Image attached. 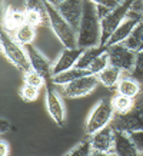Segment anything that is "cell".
I'll return each instance as SVG.
<instances>
[{"label":"cell","mask_w":143,"mask_h":156,"mask_svg":"<svg viewBox=\"0 0 143 156\" xmlns=\"http://www.w3.org/2000/svg\"><path fill=\"white\" fill-rule=\"evenodd\" d=\"M77 46L83 49L102 46V20L97 16L96 5L85 0L83 17L77 30Z\"/></svg>","instance_id":"cell-1"},{"label":"cell","mask_w":143,"mask_h":156,"mask_svg":"<svg viewBox=\"0 0 143 156\" xmlns=\"http://www.w3.org/2000/svg\"><path fill=\"white\" fill-rule=\"evenodd\" d=\"M46 12L49 16L50 29L53 30L54 36L59 39V42L63 44V48H77V32L60 14L57 7L46 2Z\"/></svg>","instance_id":"cell-2"},{"label":"cell","mask_w":143,"mask_h":156,"mask_svg":"<svg viewBox=\"0 0 143 156\" xmlns=\"http://www.w3.org/2000/svg\"><path fill=\"white\" fill-rule=\"evenodd\" d=\"M0 44H2V53H3V56H5L16 69H19V70L23 72V73H26V72H29L32 69L27 52H26V48H24L23 44H20V43L10 33H7L6 30H2Z\"/></svg>","instance_id":"cell-3"},{"label":"cell","mask_w":143,"mask_h":156,"mask_svg":"<svg viewBox=\"0 0 143 156\" xmlns=\"http://www.w3.org/2000/svg\"><path fill=\"white\" fill-rule=\"evenodd\" d=\"M113 105H112V98H102V99L95 105L93 110L90 112L89 118L86 120V135L90 136L97 130L103 129L105 126H109L112 120L114 119Z\"/></svg>","instance_id":"cell-4"},{"label":"cell","mask_w":143,"mask_h":156,"mask_svg":"<svg viewBox=\"0 0 143 156\" xmlns=\"http://www.w3.org/2000/svg\"><path fill=\"white\" fill-rule=\"evenodd\" d=\"M134 2L136 0H126L123 3H120L116 7H113V10L106 16L105 19H102V46L107 44L110 36L117 29V26L127 17V14L133 7Z\"/></svg>","instance_id":"cell-5"},{"label":"cell","mask_w":143,"mask_h":156,"mask_svg":"<svg viewBox=\"0 0 143 156\" xmlns=\"http://www.w3.org/2000/svg\"><path fill=\"white\" fill-rule=\"evenodd\" d=\"M116 130L132 133L143 129V99L136 102L133 109L124 115H116L110 123Z\"/></svg>","instance_id":"cell-6"},{"label":"cell","mask_w":143,"mask_h":156,"mask_svg":"<svg viewBox=\"0 0 143 156\" xmlns=\"http://www.w3.org/2000/svg\"><path fill=\"white\" fill-rule=\"evenodd\" d=\"M99 83H100V80H99V77H97V75H92L90 73V75L82 76V77L76 79V80L62 86V96L70 98V99L83 98V96L90 95Z\"/></svg>","instance_id":"cell-7"},{"label":"cell","mask_w":143,"mask_h":156,"mask_svg":"<svg viewBox=\"0 0 143 156\" xmlns=\"http://www.w3.org/2000/svg\"><path fill=\"white\" fill-rule=\"evenodd\" d=\"M110 65L117 66L126 73H132L136 62V52L124 46L123 43H116L107 46Z\"/></svg>","instance_id":"cell-8"},{"label":"cell","mask_w":143,"mask_h":156,"mask_svg":"<svg viewBox=\"0 0 143 156\" xmlns=\"http://www.w3.org/2000/svg\"><path fill=\"white\" fill-rule=\"evenodd\" d=\"M114 132V128L109 125L90 135V142L93 147L92 155H113Z\"/></svg>","instance_id":"cell-9"},{"label":"cell","mask_w":143,"mask_h":156,"mask_svg":"<svg viewBox=\"0 0 143 156\" xmlns=\"http://www.w3.org/2000/svg\"><path fill=\"white\" fill-rule=\"evenodd\" d=\"M46 108L53 122L57 126H63L66 122V112H65L62 98L52 86V82L46 83Z\"/></svg>","instance_id":"cell-10"},{"label":"cell","mask_w":143,"mask_h":156,"mask_svg":"<svg viewBox=\"0 0 143 156\" xmlns=\"http://www.w3.org/2000/svg\"><path fill=\"white\" fill-rule=\"evenodd\" d=\"M143 20V16L140 12L138 10H130L127 14V17L122 22V23L117 26V29L113 32V34L110 36L109 42L106 46H110V44H116V43H123L126 39L130 36V33L133 32V29L138 26L139 22Z\"/></svg>","instance_id":"cell-11"},{"label":"cell","mask_w":143,"mask_h":156,"mask_svg":"<svg viewBox=\"0 0 143 156\" xmlns=\"http://www.w3.org/2000/svg\"><path fill=\"white\" fill-rule=\"evenodd\" d=\"M85 49L83 48H65L60 52L57 60L52 65V76L59 75L65 70H69L72 67H75L77 65V62L83 55Z\"/></svg>","instance_id":"cell-12"},{"label":"cell","mask_w":143,"mask_h":156,"mask_svg":"<svg viewBox=\"0 0 143 156\" xmlns=\"http://www.w3.org/2000/svg\"><path fill=\"white\" fill-rule=\"evenodd\" d=\"M83 7H85V0H66L60 6H57V10L77 32L83 17Z\"/></svg>","instance_id":"cell-13"},{"label":"cell","mask_w":143,"mask_h":156,"mask_svg":"<svg viewBox=\"0 0 143 156\" xmlns=\"http://www.w3.org/2000/svg\"><path fill=\"white\" fill-rule=\"evenodd\" d=\"M116 130V129H114ZM113 155L116 156H138L140 155L139 149L134 145L130 133L123 130L114 132V143H113Z\"/></svg>","instance_id":"cell-14"},{"label":"cell","mask_w":143,"mask_h":156,"mask_svg":"<svg viewBox=\"0 0 143 156\" xmlns=\"http://www.w3.org/2000/svg\"><path fill=\"white\" fill-rule=\"evenodd\" d=\"M24 48H26V52H27L32 69H34V70L39 72V73H42V75L47 79V82H50V79H52V65H50V62L43 56L32 43H30V44H26Z\"/></svg>","instance_id":"cell-15"},{"label":"cell","mask_w":143,"mask_h":156,"mask_svg":"<svg viewBox=\"0 0 143 156\" xmlns=\"http://www.w3.org/2000/svg\"><path fill=\"white\" fill-rule=\"evenodd\" d=\"M24 23H26V10H19L14 9L13 6H9L3 16V30L13 34Z\"/></svg>","instance_id":"cell-16"},{"label":"cell","mask_w":143,"mask_h":156,"mask_svg":"<svg viewBox=\"0 0 143 156\" xmlns=\"http://www.w3.org/2000/svg\"><path fill=\"white\" fill-rule=\"evenodd\" d=\"M142 85L143 83H140L138 79H134L133 76L129 73V76H122L120 77L116 89H117V93H120V95H124V96L132 98V99H136L143 92Z\"/></svg>","instance_id":"cell-17"},{"label":"cell","mask_w":143,"mask_h":156,"mask_svg":"<svg viewBox=\"0 0 143 156\" xmlns=\"http://www.w3.org/2000/svg\"><path fill=\"white\" fill-rule=\"evenodd\" d=\"M86 75H90V72L75 66V67H72V69H69V70H65L62 73H59V75L52 76L50 82L54 86H65L67 83H70V82L76 80V79H79L82 76H86Z\"/></svg>","instance_id":"cell-18"},{"label":"cell","mask_w":143,"mask_h":156,"mask_svg":"<svg viewBox=\"0 0 143 156\" xmlns=\"http://www.w3.org/2000/svg\"><path fill=\"white\" fill-rule=\"evenodd\" d=\"M122 75H123L122 69H119L117 66H113V65H109L107 67H105L103 70L100 72L99 75H97V77H99L100 83L105 86V87L113 89V87L117 86Z\"/></svg>","instance_id":"cell-19"},{"label":"cell","mask_w":143,"mask_h":156,"mask_svg":"<svg viewBox=\"0 0 143 156\" xmlns=\"http://www.w3.org/2000/svg\"><path fill=\"white\" fill-rule=\"evenodd\" d=\"M124 46H127L129 49H132L134 52H140L143 50V20L139 22L138 26L133 29V32L130 33L126 40L123 42Z\"/></svg>","instance_id":"cell-20"},{"label":"cell","mask_w":143,"mask_h":156,"mask_svg":"<svg viewBox=\"0 0 143 156\" xmlns=\"http://www.w3.org/2000/svg\"><path fill=\"white\" fill-rule=\"evenodd\" d=\"M112 105H113L114 113L116 115H124L133 109L136 102H134V99L129 98V96L117 93V95H114L113 98H112Z\"/></svg>","instance_id":"cell-21"},{"label":"cell","mask_w":143,"mask_h":156,"mask_svg":"<svg viewBox=\"0 0 143 156\" xmlns=\"http://www.w3.org/2000/svg\"><path fill=\"white\" fill-rule=\"evenodd\" d=\"M12 36H13L20 44L26 46V44L33 43L34 37H36V27L32 26V24H29V23H24V24H22Z\"/></svg>","instance_id":"cell-22"},{"label":"cell","mask_w":143,"mask_h":156,"mask_svg":"<svg viewBox=\"0 0 143 156\" xmlns=\"http://www.w3.org/2000/svg\"><path fill=\"white\" fill-rule=\"evenodd\" d=\"M107 46H95V48H89V49H85V52L83 55L80 56L79 62H77V67H80V69H86V70H89V66H90V63L95 60L96 57L99 56L102 52H105Z\"/></svg>","instance_id":"cell-23"},{"label":"cell","mask_w":143,"mask_h":156,"mask_svg":"<svg viewBox=\"0 0 143 156\" xmlns=\"http://www.w3.org/2000/svg\"><path fill=\"white\" fill-rule=\"evenodd\" d=\"M92 152H93V147H92L90 136H87L86 139L80 140L77 145H75L66 155L67 156H89L92 155Z\"/></svg>","instance_id":"cell-24"},{"label":"cell","mask_w":143,"mask_h":156,"mask_svg":"<svg viewBox=\"0 0 143 156\" xmlns=\"http://www.w3.org/2000/svg\"><path fill=\"white\" fill-rule=\"evenodd\" d=\"M109 65H110L109 52H107V49H106L105 52H102L99 56L96 57L95 60L90 63V66H89V72H90L92 75H99L100 72L103 70L105 67H107Z\"/></svg>","instance_id":"cell-25"},{"label":"cell","mask_w":143,"mask_h":156,"mask_svg":"<svg viewBox=\"0 0 143 156\" xmlns=\"http://www.w3.org/2000/svg\"><path fill=\"white\" fill-rule=\"evenodd\" d=\"M24 83H27V85H32V86H34V87L42 89V87H46L47 79H46L42 73L36 72L34 69H30L29 72L24 73Z\"/></svg>","instance_id":"cell-26"},{"label":"cell","mask_w":143,"mask_h":156,"mask_svg":"<svg viewBox=\"0 0 143 156\" xmlns=\"http://www.w3.org/2000/svg\"><path fill=\"white\" fill-rule=\"evenodd\" d=\"M39 93H40V89L39 87H34L32 85H27V83H24L19 90V95L22 98V100L24 102H34V100H37L39 98Z\"/></svg>","instance_id":"cell-27"},{"label":"cell","mask_w":143,"mask_h":156,"mask_svg":"<svg viewBox=\"0 0 143 156\" xmlns=\"http://www.w3.org/2000/svg\"><path fill=\"white\" fill-rule=\"evenodd\" d=\"M130 75L134 79H138L140 83H143V50L136 52V62H134V67Z\"/></svg>","instance_id":"cell-28"},{"label":"cell","mask_w":143,"mask_h":156,"mask_svg":"<svg viewBox=\"0 0 143 156\" xmlns=\"http://www.w3.org/2000/svg\"><path fill=\"white\" fill-rule=\"evenodd\" d=\"M24 10H36L40 13H47L44 0H24Z\"/></svg>","instance_id":"cell-29"},{"label":"cell","mask_w":143,"mask_h":156,"mask_svg":"<svg viewBox=\"0 0 143 156\" xmlns=\"http://www.w3.org/2000/svg\"><path fill=\"white\" fill-rule=\"evenodd\" d=\"M130 137L133 139L134 145H136V147L139 149L140 155H142V153H143V129H142V130L132 132V133H130Z\"/></svg>","instance_id":"cell-30"},{"label":"cell","mask_w":143,"mask_h":156,"mask_svg":"<svg viewBox=\"0 0 143 156\" xmlns=\"http://www.w3.org/2000/svg\"><path fill=\"white\" fill-rule=\"evenodd\" d=\"M113 10V7H110V6H105V5H96V12H97V16H99V19H105L106 16L110 13Z\"/></svg>","instance_id":"cell-31"},{"label":"cell","mask_w":143,"mask_h":156,"mask_svg":"<svg viewBox=\"0 0 143 156\" xmlns=\"http://www.w3.org/2000/svg\"><path fill=\"white\" fill-rule=\"evenodd\" d=\"M10 153V146L6 140L0 142V156H7Z\"/></svg>","instance_id":"cell-32"},{"label":"cell","mask_w":143,"mask_h":156,"mask_svg":"<svg viewBox=\"0 0 143 156\" xmlns=\"http://www.w3.org/2000/svg\"><path fill=\"white\" fill-rule=\"evenodd\" d=\"M93 2L95 5H105V6H110V7H116L117 3H116V0H90Z\"/></svg>","instance_id":"cell-33"},{"label":"cell","mask_w":143,"mask_h":156,"mask_svg":"<svg viewBox=\"0 0 143 156\" xmlns=\"http://www.w3.org/2000/svg\"><path fill=\"white\" fill-rule=\"evenodd\" d=\"M9 129H10V125H9V122H7L6 119H2V122H0V130H2V133L7 132Z\"/></svg>","instance_id":"cell-34"},{"label":"cell","mask_w":143,"mask_h":156,"mask_svg":"<svg viewBox=\"0 0 143 156\" xmlns=\"http://www.w3.org/2000/svg\"><path fill=\"white\" fill-rule=\"evenodd\" d=\"M132 9L140 12V13H142V16H143V2H142V0H136V2L133 3V7H132Z\"/></svg>","instance_id":"cell-35"},{"label":"cell","mask_w":143,"mask_h":156,"mask_svg":"<svg viewBox=\"0 0 143 156\" xmlns=\"http://www.w3.org/2000/svg\"><path fill=\"white\" fill-rule=\"evenodd\" d=\"M47 3H50V5H53L54 7H57V6H60L63 3V2H66V0H46Z\"/></svg>","instance_id":"cell-36"},{"label":"cell","mask_w":143,"mask_h":156,"mask_svg":"<svg viewBox=\"0 0 143 156\" xmlns=\"http://www.w3.org/2000/svg\"><path fill=\"white\" fill-rule=\"evenodd\" d=\"M123 2H126V0H116V3H117V5H120V3H123Z\"/></svg>","instance_id":"cell-37"},{"label":"cell","mask_w":143,"mask_h":156,"mask_svg":"<svg viewBox=\"0 0 143 156\" xmlns=\"http://www.w3.org/2000/svg\"><path fill=\"white\" fill-rule=\"evenodd\" d=\"M142 2H143V0H142Z\"/></svg>","instance_id":"cell-38"}]
</instances>
